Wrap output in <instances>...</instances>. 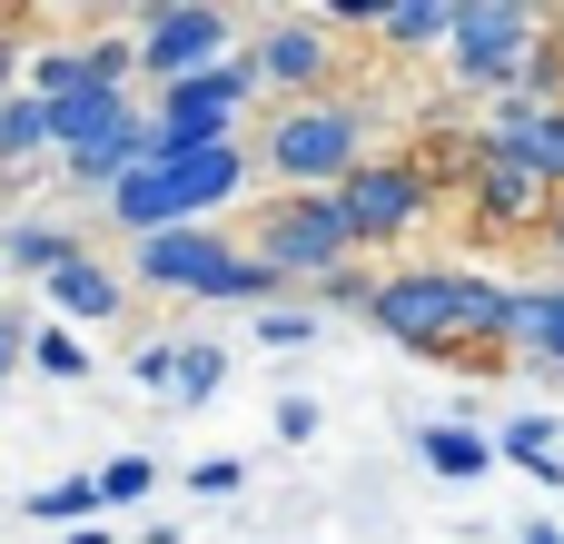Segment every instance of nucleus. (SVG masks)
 I'll return each instance as SVG.
<instances>
[{
	"label": "nucleus",
	"instance_id": "obj_1",
	"mask_svg": "<svg viewBox=\"0 0 564 544\" xmlns=\"http://www.w3.org/2000/svg\"><path fill=\"white\" fill-rule=\"evenodd\" d=\"M367 317L416 347V357H476V347H506V287L466 278V268H406V278H377Z\"/></svg>",
	"mask_w": 564,
	"mask_h": 544
},
{
	"label": "nucleus",
	"instance_id": "obj_2",
	"mask_svg": "<svg viewBox=\"0 0 564 544\" xmlns=\"http://www.w3.org/2000/svg\"><path fill=\"white\" fill-rule=\"evenodd\" d=\"M535 30H545V10H525V0H456V20H446V69H456L466 89H516L525 59H535Z\"/></svg>",
	"mask_w": 564,
	"mask_h": 544
},
{
	"label": "nucleus",
	"instance_id": "obj_3",
	"mask_svg": "<svg viewBox=\"0 0 564 544\" xmlns=\"http://www.w3.org/2000/svg\"><path fill=\"white\" fill-rule=\"evenodd\" d=\"M248 99H258L248 59H218V69H198V79H169V89H159V109H149V159L218 149V139L238 129V109H248Z\"/></svg>",
	"mask_w": 564,
	"mask_h": 544
},
{
	"label": "nucleus",
	"instance_id": "obj_4",
	"mask_svg": "<svg viewBox=\"0 0 564 544\" xmlns=\"http://www.w3.org/2000/svg\"><path fill=\"white\" fill-rule=\"evenodd\" d=\"M357 159H367V119H357L347 99H297V109L268 129V178H297V188H337Z\"/></svg>",
	"mask_w": 564,
	"mask_h": 544
},
{
	"label": "nucleus",
	"instance_id": "obj_5",
	"mask_svg": "<svg viewBox=\"0 0 564 544\" xmlns=\"http://www.w3.org/2000/svg\"><path fill=\"white\" fill-rule=\"evenodd\" d=\"M268 278H337L347 258H357V238H347V218H337V188H297V198H278L268 218H258V248H248Z\"/></svg>",
	"mask_w": 564,
	"mask_h": 544
},
{
	"label": "nucleus",
	"instance_id": "obj_6",
	"mask_svg": "<svg viewBox=\"0 0 564 544\" xmlns=\"http://www.w3.org/2000/svg\"><path fill=\"white\" fill-rule=\"evenodd\" d=\"M426 198H436V178H426L416 159H357V168L337 178V218H347V238H357V248L406 238V228L426 218Z\"/></svg>",
	"mask_w": 564,
	"mask_h": 544
},
{
	"label": "nucleus",
	"instance_id": "obj_7",
	"mask_svg": "<svg viewBox=\"0 0 564 544\" xmlns=\"http://www.w3.org/2000/svg\"><path fill=\"white\" fill-rule=\"evenodd\" d=\"M228 59V10L208 0H178V10H139V40H129V69H149L159 89L169 79H198Z\"/></svg>",
	"mask_w": 564,
	"mask_h": 544
},
{
	"label": "nucleus",
	"instance_id": "obj_8",
	"mask_svg": "<svg viewBox=\"0 0 564 544\" xmlns=\"http://www.w3.org/2000/svg\"><path fill=\"white\" fill-rule=\"evenodd\" d=\"M79 89H129V40H69V50H30V99H79Z\"/></svg>",
	"mask_w": 564,
	"mask_h": 544
},
{
	"label": "nucleus",
	"instance_id": "obj_9",
	"mask_svg": "<svg viewBox=\"0 0 564 544\" xmlns=\"http://www.w3.org/2000/svg\"><path fill=\"white\" fill-rule=\"evenodd\" d=\"M327 69H337V50H327L317 20H278V30L248 50V79H258V89H317Z\"/></svg>",
	"mask_w": 564,
	"mask_h": 544
},
{
	"label": "nucleus",
	"instance_id": "obj_10",
	"mask_svg": "<svg viewBox=\"0 0 564 544\" xmlns=\"http://www.w3.org/2000/svg\"><path fill=\"white\" fill-rule=\"evenodd\" d=\"M169 178H178V208H188V228H208L238 188H248V149L238 139H218V149H188V159H159Z\"/></svg>",
	"mask_w": 564,
	"mask_h": 544
},
{
	"label": "nucleus",
	"instance_id": "obj_11",
	"mask_svg": "<svg viewBox=\"0 0 564 544\" xmlns=\"http://www.w3.org/2000/svg\"><path fill=\"white\" fill-rule=\"evenodd\" d=\"M139 109L129 89H79V99H50V149H99V139H129Z\"/></svg>",
	"mask_w": 564,
	"mask_h": 544
},
{
	"label": "nucleus",
	"instance_id": "obj_12",
	"mask_svg": "<svg viewBox=\"0 0 564 544\" xmlns=\"http://www.w3.org/2000/svg\"><path fill=\"white\" fill-rule=\"evenodd\" d=\"M506 347L535 367H564V287H506Z\"/></svg>",
	"mask_w": 564,
	"mask_h": 544
},
{
	"label": "nucleus",
	"instance_id": "obj_13",
	"mask_svg": "<svg viewBox=\"0 0 564 544\" xmlns=\"http://www.w3.org/2000/svg\"><path fill=\"white\" fill-rule=\"evenodd\" d=\"M40 287H50V307H59L69 327H99V317H119V278H109V268H99L89 248H79L69 268H50Z\"/></svg>",
	"mask_w": 564,
	"mask_h": 544
},
{
	"label": "nucleus",
	"instance_id": "obj_14",
	"mask_svg": "<svg viewBox=\"0 0 564 544\" xmlns=\"http://www.w3.org/2000/svg\"><path fill=\"white\" fill-rule=\"evenodd\" d=\"M535 198H545V188H535L516 159H476V218H486V228H516V218H535Z\"/></svg>",
	"mask_w": 564,
	"mask_h": 544
},
{
	"label": "nucleus",
	"instance_id": "obj_15",
	"mask_svg": "<svg viewBox=\"0 0 564 544\" xmlns=\"http://www.w3.org/2000/svg\"><path fill=\"white\" fill-rule=\"evenodd\" d=\"M416 456H426V476H446V486H476V476L496 466V446H486L476 426H456V416H446V426H426V436H416Z\"/></svg>",
	"mask_w": 564,
	"mask_h": 544
},
{
	"label": "nucleus",
	"instance_id": "obj_16",
	"mask_svg": "<svg viewBox=\"0 0 564 544\" xmlns=\"http://www.w3.org/2000/svg\"><path fill=\"white\" fill-rule=\"evenodd\" d=\"M506 466H525V476H545V486H564V456H555V416H506V436H486Z\"/></svg>",
	"mask_w": 564,
	"mask_h": 544
},
{
	"label": "nucleus",
	"instance_id": "obj_17",
	"mask_svg": "<svg viewBox=\"0 0 564 544\" xmlns=\"http://www.w3.org/2000/svg\"><path fill=\"white\" fill-rule=\"evenodd\" d=\"M506 159H516L535 188H564V109H535V119H525V139H516Z\"/></svg>",
	"mask_w": 564,
	"mask_h": 544
},
{
	"label": "nucleus",
	"instance_id": "obj_18",
	"mask_svg": "<svg viewBox=\"0 0 564 544\" xmlns=\"http://www.w3.org/2000/svg\"><path fill=\"white\" fill-rule=\"evenodd\" d=\"M0 258H10V268H30V278H50V268H69V258H79V238H69L59 218H20Z\"/></svg>",
	"mask_w": 564,
	"mask_h": 544
},
{
	"label": "nucleus",
	"instance_id": "obj_19",
	"mask_svg": "<svg viewBox=\"0 0 564 544\" xmlns=\"http://www.w3.org/2000/svg\"><path fill=\"white\" fill-rule=\"evenodd\" d=\"M40 149H50V109H40L30 89H10V99H0V159H10V168H30Z\"/></svg>",
	"mask_w": 564,
	"mask_h": 544
},
{
	"label": "nucleus",
	"instance_id": "obj_20",
	"mask_svg": "<svg viewBox=\"0 0 564 544\" xmlns=\"http://www.w3.org/2000/svg\"><path fill=\"white\" fill-rule=\"evenodd\" d=\"M446 20H456V0H397V10H377V30H387L397 50H436Z\"/></svg>",
	"mask_w": 564,
	"mask_h": 544
},
{
	"label": "nucleus",
	"instance_id": "obj_21",
	"mask_svg": "<svg viewBox=\"0 0 564 544\" xmlns=\"http://www.w3.org/2000/svg\"><path fill=\"white\" fill-rule=\"evenodd\" d=\"M218 377H228V357H218V347H178L169 396H178V406H208V396H218Z\"/></svg>",
	"mask_w": 564,
	"mask_h": 544
},
{
	"label": "nucleus",
	"instance_id": "obj_22",
	"mask_svg": "<svg viewBox=\"0 0 564 544\" xmlns=\"http://www.w3.org/2000/svg\"><path fill=\"white\" fill-rule=\"evenodd\" d=\"M20 347H30V367H40V377H59V387H69V377H89V357H79V337H69V327H40V337H20Z\"/></svg>",
	"mask_w": 564,
	"mask_h": 544
},
{
	"label": "nucleus",
	"instance_id": "obj_23",
	"mask_svg": "<svg viewBox=\"0 0 564 544\" xmlns=\"http://www.w3.org/2000/svg\"><path fill=\"white\" fill-rule=\"evenodd\" d=\"M69 515H99L89 476H59V486H40V496H30V525H69Z\"/></svg>",
	"mask_w": 564,
	"mask_h": 544
},
{
	"label": "nucleus",
	"instance_id": "obj_24",
	"mask_svg": "<svg viewBox=\"0 0 564 544\" xmlns=\"http://www.w3.org/2000/svg\"><path fill=\"white\" fill-rule=\"evenodd\" d=\"M89 496H99V505H139V496H149V456H109V466L89 476Z\"/></svg>",
	"mask_w": 564,
	"mask_h": 544
},
{
	"label": "nucleus",
	"instance_id": "obj_25",
	"mask_svg": "<svg viewBox=\"0 0 564 544\" xmlns=\"http://www.w3.org/2000/svg\"><path fill=\"white\" fill-rule=\"evenodd\" d=\"M317 337V307H258V347H307Z\"/></svg>",
	"mask_w": 564,
	"mask_h": 544
},
{
	"label": "nucleus",
	"instance_id": "obj_26",
	"mask_svg": "<svg viewBox=\"0 0 564 544\" xmlns=\"http://www.w3.org/2000/svg\"><path fill=\"white\" fill-rule=\"evenodd\" d=\"M367 297H377V278H357V268L317 278V307H357V317H367Z\"/></svg>",
	"mask_w": 564,
	"mask_h": 544
},
{
	"label": "nucleus",
	"instance_id": "obj_27",
	"mask_svg": "<svg viewBox=\"0 0 564 544\" xmlns=\"http://www.w3.org/2000/svg\"><path fill=\"white\" fill-rule=\"evenodd\" d=\"M317 426H327V416H317V396H288V406H278V436H288V446H307Z\"/></svg>",
	"mask_w": 564,
	"mask_h": 544
},
{
	"label": "nucleus",
	"instance_id": "obj_28",
	"mask_svg": "<svg viewBox=\"0 0 564 544\" xmlns=\"http://www.w3.org/2000/svg\"><path fill=\"white\" fill-rule=\"evenodd\" d=\"M169 367H178V347H139V367H129V377H139L149 396H169Z\"/></svg>",
	"mask_w": 564,
	"mask_h": 544
},
{
	"label": "nucleus",
	"instance_id": "obj_29",
	"mask_svg": "<svg viewBox=\"0 0 564 544\" xmlns=\"http://www.w3.org/2000/svg\"><path fill=\"white\" fill-rule=\"evenodd\" d=\"M20 89V40H10V20H0V99Z\"/></svg>",
	"mask_w": 564,
	"mask_h": 544
},
{
	"label": "nucleus",
	"instance_id": "obj_30",
	"mask_svg": "<svg viewBox=\"0 0 564 544\" xmlns=\"http://www.w3.org/2000/svg\"><path fill=\"white\" fill-rule=\"evenodd\" d=\"M20 367V317H0V377Z\"/></svg>",
	"mask_w": 564,
	"mask_h": 544
},
{
	"label": "nucleus",
	"instance_id": "obj_31",
	"mask_svg": "<svg viewBox=\"0 0 564 544\" xmlns=\"http://www.w3.org/2000/svg\"><path fill=\"white\" fill-rule=\"evenodd\" d=\"M69 544H119V535H109V525H79V535H69Z\"/></svg>",
	"mask_w": 564,
	"mask_h": 544
},
{
	"label": "nucleus",
	"instance_id": "obj_32",
	"mask_svg": "<svg viewBox=\"0 0 564 544\" xmlns=\"http://www.w3.org/2000/svg\"><path fill=\"white\" fill-rule=\"evenodd\" d=\"M525 544H564V535H555V525H525Z\"/></svg>",
	"mask_w": 564,
	"mask_h": 544
},
{
	"label": "nucleus",
	"instance_id": "obj_33",
	"mask_svg": "<svg viewBox=\"0 0 564 544\" xmlns=\"http://www.w3.org/2000/svg\"><path fill=\"white\" fill-rule=\"evenodd\" d=\"M555 258H564V208H555Z\"/></svg>",
	"mask_w": 564,
	"mask_h": 544
}]
</instances>
